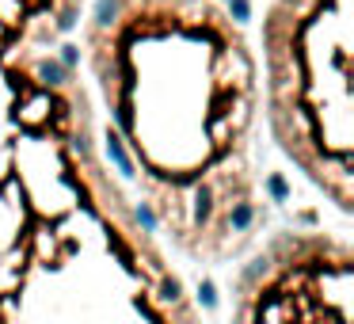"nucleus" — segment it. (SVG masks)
I'll list each match as a JSON object with an SVG mask.
<instances>
[{
    "label": "nucleus",
    "mask_w": 354,
    "mask_h": 324,
    "mask_svg": "<svg viewBox=\"0 0 354 324\" xmlns=\"http://www.w3.org/2000/svg\"><path fill=\"white\" fill-rule=\"evenodd\" d=\"M84 12L0 0V324H202L107 156Z\"/></svg>",
    "instance_id": "f257e3e1"
},
{
    "label": "nucleus",
    "mask_w": 354,
    "mask_h": 324,
    "mask_svg": "<svg viewBox=\"0 0 354 324\" xmlns=\"http://www.w3.org/2000/svg\"><path fill=\"white\" fill-rule=\"evenodd\" d=\"M80 62L103 145L164 248L236 263L267 225L255 46L225 0H88Z\"/></svg>",
    "instance_id": "f03ea898"
},
{
    "label": "nucleus",
    "mask_w": 354,
    "mask_h": 324,
    "mask_svg": "<svg viewBox=\"0 0 354 324\" xmlns=\"http://www.w3.org/2000/svg\"><path fill=\"white\" fill-rule=\"evenodd\" d=\"M354 0H267L259 24L263 123L278 153L335 206L354 210Z\"/></svg>",
    "instance_id": "7ed1b4c3"
},
{
    "label": "nucleus",
    "mask_w": 354,
    "mask_h": 324,
    "mask_svg": "<svg viewBox=\"0 0 354 324\" xmlns=\"http://www.w3.org/2000/svg\"><path fill=\"white\" fill-rule=\"evenodd\" d=\"M236 263L229 324H354V248L343 229L286 225Z\"/></svg>",
    "instance_id": "20e7f679"
}]
</instances>
